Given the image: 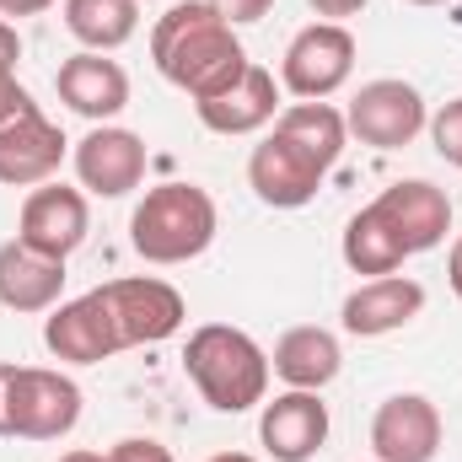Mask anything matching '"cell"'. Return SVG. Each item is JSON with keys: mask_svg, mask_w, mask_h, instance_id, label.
Segmentation results:
<instances>
[{"mask_svg": "<svg viewBox=\"0 0 462 462\" xmlns=\"http://www.w3.org/2000/svg\"><path fill=\"white\" fill-rule=\"evenodd\" d=\"M151 60H156L162 81H172L194 103L221 97L253 65L247 49H242V38H236V27L210 0H178V5H167L156 16V27H151Z\"/></svg>", "mask_w": 462, "mask_h": 462, "instance_id": "obj_1", "label": "cell"}, {"mask_svg": "<svg viewBox=\"0 0 462 462\" xmlns=\"http://www.w3.org/2000/svg\"><path fill=\"white\" fill-rule=\"evenodd\" d=\"M183 371L216 414H247L269 398V349L231 323H205L183 345Z\"/></svg>", "mask_w": 462, "mask_h": 462, "instance_id": "obj_2", "label": "cell"}, {"mask_svg": "<svg viewBox=\"0 0 462 462\" xmlns=\"http://www.w3.org/2000/svg\"><path fill=\"white\" fill-rule=\"evenodd\" d=\"M216 231H221V210L199 183H156L129 216V247L145 263L172 269L199 258L216 242Z\"/></svg>", "mask_w": 462, "mask_h": 462, "instance_id": "obj_3", "label": "cell"}, {"mask_svg": "<svg viewBox=\"0 0 462 462\" xmlns=\"http://www.w3.org/2000/svg\"><path fill=\"white\" fill-rule=\"evenodd\" d=\"M108 318H114L118 349H140V345H162L172 339L183 323H189V307L178 296V285L156 280V274H124V280H108L97 285Z\"/></svg>", "mask_w": 462, "mask_h": 462, "instance_id": "obj_4", "label": "cell"}, {"mask_svg": "<svg viewBox=\"0 0 462 462\" xmlns=\"http://www.w3.org/2000/svg\"><path fill=\"white\" fill-rule=\"evenodd\" d=\"M355 76V32L345 22H312L291 38L280 60V87L296 103H328Z\"/></svg>", "mask_w": 462, "mask_h": 462, "instance_id": "obj_5", "label": "cell"}, {"mask_svg": "<svg viewBox=\"0 0 462 462\" xmlns=\"http://www.w3.org/2000/svg\"><path fill=\"white\" fill-rule=\"evenodd\" d=\"M349 134L371 151H403L425 134L430 124V108L420 97V87L398 81V76H382V81H365L345 108Z\"/></svg>", "mask_w": 462, "mask_h": 462, "instance_id": "obj_6", "label": "cell"}, {"mask_svg": "<svg viewBox=\"0 0 462 462\" xmlns=\"http://www.w3.org/2000/svg\"><path fill=\"white\" fill-rule=\"evenodd\" d=\"M81 420V387L49 365H16L11 376V436L22 441H60Z\"/></svg>", "mask_w": 462, "mask_h": 462, "instance_id": "obj_7", "label": "cell"}, {"mask_svg": "<svg viewBox=\"0 0 462 462\" xmlns=\"http://www.w3.org/2000/svg\"><path fill=\"white\" fill-rule=\"evenodd\" d=\"M323 178H328V167H323L312 151H301L291 134H280V129H269V134L253 145V156H247V189H253L263 205H274V210H301V205H312L318 189H323Z\"/></svg>", "mask_w": 462, "mask_h": 462, "instance_id": "obj_8", "label": "cell"}, {"mask_svg": "<svg viewBox=\"0 0 462 462\" xmlns=\"http://www.w3.org/2000/svg\"><path fill=\"white\" fill-rule=\"evenodd\" d=\"M92 231V205H87V189H70V183H43L22 199V216H16V242H27L32 253L43 258H70Z\"/></svg>", "mask_w": 462, "mask_h": 462, "instance_id": "obj_9", "label": "cell"}, {"mask_svg": "<svg viewBox=\"0 0 462 462\" xmlns=\"http://www.w3.org/2000/svg\"><path fill=\"white\" fill-rule=\"evenodd\" d=\"M145 140L124 124H92L76 140V178L97 199H124L145 183Z\"/></svg>", "mask_w": 462, "mask_h": 462, "instance_id": "obj_10", "label": "cell"}, {"mask_svg": "<svg viewBox=\"0 0 462 462\" xmlns=\"http://www.w3.org/2000/svg\"><path fill=\"white\" fill-rule=\"evenodd\" d=\"M376 462H436L441 452V409L425 393H393L371 414Z\"/></svg>", "mask_w": 462, "mask_h": 462, "instance_id": "obj_11", "label": "cell"}, {"mask_svg": "<svg viewBox=\"0 0 462 462\" xmlns=\"http://www.w3.org/2000/svg\"><path fill=\"white\" fill-rule=\"evenodd\" d=\"M258 441L274 462H312L328 447V403H323V393L285 387L274 403H263Z\"/></svg>", "mask_w": 462, "mask_h": 462, "instance_id": "obj_12", "label": "cell"}, {"mask_svg": "<svg viewBox=\"0 0 462 462\" xmlns=\"http://www.w3.org/2000/svg\"><path fill=\"white\" fill-rule=\"evenodd\" d=\"M65 151H70L65 129L54 118H43V108H32L0 129V183L5 189H43V183H54Z\"/></svg>", "mask_w": 462, "mask_h": 462, "instance_id": "obj_13", "label": "cell"}, {"mask_svg": "<svg viewBox=\"0 0 462 462\" xmlns=\"http://www.w3.org/2000/svg\"><path fill=\"white\" fill-rule=\"evenodd\" d=\"M43 345L54 360L65 365H103L118 355V334H114V318L103 307L97 291L76 296V301H60L49 318H43Z\"/></svg>", "mask_w": 462, "mask_h": 462, "instance_id": "obj_14", "label": "cell"}, {"mask_svg": "<svg viewBox=\"0 0 462 462\" xmlns=\"http://www.w3.org/2000/svg\"><path fill=\"white\" fill-rule=\"evenodd\" d=\"M420 312H425V285H420V280H409V274L360 280V285L345 296V307H339L345 334H355V339L398 334V328H409Z\"/></svg>", "mask_w": 462, "mask_h": 462, "instance_id": "obj_15", "label": "cell"}, {"mask_svg": "<svg viewBox=\"0 0 462 462\" xmlns=\"http://www.w3.org/2000/svg\"><path fill=\"white\" fill-rule=\"evenodd\" d=\"M371 205L387 216V226L403 236L409 258H414V253L441 247V242H447V231H452V199H447L436 183H425V178H403V183L382 189Z\"/></svg>", "mask_w": 462, "mask_h": 462, "instance_id": "obj_16", "label": "cell"}, {"mask_svg": "<svg viewBox=\"0 0 462 462\" xmlns=\"http://www.w3.org/2000/svg\"><path fill=\"white\" fill-rule=\"evenodd\" d=\"M54 87H60V103L70 114L92 118V124H114L129 108V76H124V65L108 60V54H92V49L70 54L60 65Z\"/></svg>", "mask_w": 462, "mask_h": 462, "instance_id": "obj_17", "label": "cell"}, {"mask_svg": "<svg viewBox=\"0 0 462 462\" xmlns=\"http://www.w3.org/2000/svg\"><path fill=\"white\" fill-rule=\"evenodd\" d=\"M194 114L210 134H258L280 118V81H274V70L247 65V76L236 87H226L210 103H194Z\"/></svg>", "mask_w": 462, "mask_h": 462, "instance_id": "obj_18", "label": "cell"}, {"mask_svg": "<svg viewBox=\"0 0 462 462\" xmlns=\"http://www.w3.org/2000/svg\"><path fill=\"white\" fill-rule=\"evenodd\" d=\"M65 291V263L32 253L27 242H0V307L5 312H54Z\"/></svg>", "mask_w": 462, "mask_h": 462, "instance_id": "obj_19", "label": "cell"}, {"mask_svg": "<svg viewBox=\"0 0 462 462\" xmlns=\"http://www.w3.org/2000/svg\"><path fill=\"white\" fill-rule=\"evenodd\" d=\"M345 365V349L328 328L318 323H301V328H285L280 345L269 355V371L285 382V387H301V393H323Z\"/></svg>", "mask_w": 462, "mask_h": 462, "instance_id": "obj_20", "label": "cell"}, {"mask_svg": "<svg viewBox=\"0 0 462 462\" xmlns=\"http://www.w3.org/2000/svg\"><path fill=\"white\" fill-rule=\"evenodd\" d=\"M339 253H345V263H349V269H355V274H365V280L398 274V269H403V258H409L403 236H398V231L387 226V216H382L376 205H365L360 216H349Z\"/></svg>", "mask_w": 462, "mask_h": 462, "instance_id": "obj_21", "label": "cell"}, {"mask_svg": "<svg viewBox=\"0 0 462 462\" xmlns=\"http://www.w3.org/2000/svg\"><path fill=\"white\" fill-rule=\"evenodd\" d=\"M65 27L81 49L114 54L140 27V0H65Z\"/></svg>", "mask_w": 462, "mask_h": 462, "instance_id": "obj_22", "label": "cell"}, {"mask_svg": "<svg viewBox=\"0 0 462 462\" xmlns=\"http://www.w3.org/2000/svg\"><path fill=\"white\" fill-rule=\"evenodd\" d=\"M274 129L291 134L301 151H312L328 172H334V162L345 156V145H349V124L334 103H291V108H280Z\"/></svg>", "mask_w": 462, "mask_h": 462, "instance_id": "obj_23", "label": "cell"}, {"mask_svg": "<svg viewBox=\"0 0 462 462\" xmlns=\"http://www.w3.org/2000/svg\"><path fill=\"white\" fill-rule=\"evenodd\" d=\"M430 145H436V156L447 162V167H462V97L452 103H441L436 114H430Z\"/></svg>", "mask_w": 462, "mask_h": 462, "instance_id": "obj_24", "label": "cell"}, {"mask_svg": "<svg viewBox=\"0 0 462 462\" xmlns=\"http://www.w3.org/2000/svg\"><path fill=\"white\" fill-rule=\"evenodd\" d=\"M32 108H38V103H32V92L16 81V65H11V60H0V129H5V124H16L22 114H32Z\"/></svg>", "mask_w": 462, "mask_h": 462, "instance_id": "obj_25", "label": "cell"}, {"mask_svg": "<svg viewBox=\"0 0 462 462\" xmlns=\"http://www.w3.org/2000/svg\"><path fill=\"white\" fill-rule=\"evenodd\" d=\"M108 462H178V457H172L156 436H124V441H114Z\"/></svg>", "mask_w": 462, "mask_h": 462, "instance_id": "obj_26", "label": "cell"}, {"mask_svg": "<svg viewBox=\"0 0 462 462\" xmlns=\"http://www.w3.org/2000/svg\"><path fill=\"white\" fill-rule=\"evenodd\" d=\"M221 16H226L231 27H247V22H263L269 11H274V0H210Z\"/></svg>", "mask_w": 462, "mask_h": 462, "instance_id": "obj_27", "label": "cell"}, {"mask_svg": "<svg viewBox=\"0 0 462 462\" xmlns=\"http://www.w3.org/2000/svg\"><path fill=\"white\" fill-rule=\"evenodd\" d=\"M323 22H345V16H355V11H365V0H307Z\"/></svg>", "mask_w": 462, "mask_h": 462, "instance_id": "obj_28", "label": "cell"}, {"mask_svg": "<svg viewBox=\"0 0 462 462\" xmlns=\"http://www.w3.org/2000/svg\"><path fill=\"white\" fill-rule=\"evenodd\" d=\"M11 376H16V360H0V436H11Z\"/></svg>", "mask_w": 462, "mask_h": 462, "instance_id": "obj_29", "label": "cell"}, {"mask_svg": "<svg viewBox=\"0 0 462 462\" xmlns=\"http://www.w3.org/2000/svg\"><path fill=\"white\" fill-rule=\"evenodd\" d=\"M54 0H0V16L11 22V16H43Z\"/></svg>", "mask_w": 462, "mask_h": 462, "instance_id": "obj_30", "label": "cell"}, {"mask_svg": "<svg viewBox=\"0 0 462 462\" xmlns=\"http://www.w3.org/2000/svg\"><path fill=\"white\" fill-rule=\"evenodd\" d=\"M0 60H11V65L22 60V32H16L5 16H0Z\"/></svg>", "mask_w": 462, "mask_h": 462, "instance_id": "obj_31", "label": "cell"}, {"mask_svg": "<svg viewBox=\"0 0 462 462\" xmlns=\"http://www.w3.org/2000/svg\"><path fill=\"white\" fill-rule=\"evenodd\" d=\"M447 280H452V291H457V301H462V236L452 242V258H447Z\"/></svg>", "mask_w": 462, "mask_h": 462, "instance_id": "obj_32", "label": "cell"}, {"mask_svg": "<svg viewBox=\"0 0 462 462\" xmlns=\"http://www.w3.org/2000/svg\"><path fill=\"white\" fill-rule=\"evenodd\" d=\"M60 462H108V457H103V452H65Z\"/></svg>", "mask_w": 462, "mask_h": 462, "instance_id": "obj_33", "label": "cell"}, {"mask_svg": "<svg viewBox=\"0 0 462 462\" xmlns=\"http://www.w3.org/2000/svg\"><path fill=\"white\" fill-rule=\"evenodd\" d=\"M210 462H258V457H247V452H216Z\"/></svg>", "mask_w": 462, "mask_h": 462, "instance_id": "obj_34", "label": "cell"}, {"mask_svg": "<svg viewBox=\"0 0 462 462\" xmlns=\"http://www.w3.org/2000/svg\"><path fill=\"white\" fill-rule=\"evenodd\" d=\"M403 5H447V0H403Z\"/></svg>", "mask_w": 462, "mask_h": 462, "instance_id": "obj_35", "label": "cell"}, {"mask_svg": "<svg viewBox=\"0 0 462 462\" xmlns=\"http://www.w3.org/2000/svg\"><path fill=\"white\" fill-rule=\"evenodd\" d=\"M140 5H145V0H140Z\"/></svg>", "mask_w": 462, "mask_h": 462, "instance_id": "obj_36", "label": "cell"}]
</instances>
